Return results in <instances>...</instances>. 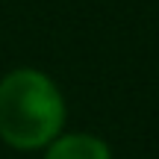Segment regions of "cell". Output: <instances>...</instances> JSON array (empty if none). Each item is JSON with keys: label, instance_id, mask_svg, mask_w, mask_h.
<instances>
[{"label": "cell", "instance_id": "6da1fadb", "mask_svg": "<svg viewBox=\"0 0 159 159\" xmlns=\"http://www.w3.org/2000/svg\"><path fill=\"white\" fill-rule=\"evenodd\" d=\"M65 121L59 89L41 71L21 68L0 83V139L18 150H35L56 139Z\"/></svg>", "mask_w": 159, "mask_h": 159}, {"label": "cell", "instance_id": "7a4b0ae2", "mask_svg": "<svg viewBox=\"0 0 159 159\" xmlns=\"http://www.w3.org/2000/svg\"><path fill=\"white\" fill-rule=\"evenodd\" d=\"M44 159H112V156H109V148L100 139L74 133V136L53 139Z\"/></svg>", "mask_w": 159, "mask_h": 159}]
</instances>
